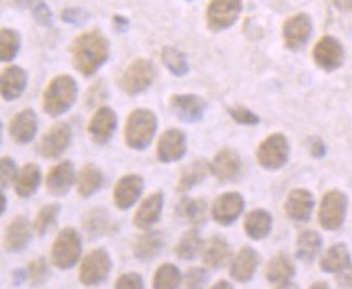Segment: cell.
<instances>
[{
	"label": "cell",
	"mask_w": 352,
	"mask_h": 289,
	"mask_svg": "<svg viewBox=\"0 0 352 289\" xmlns=\"http://www.w3.org/2000/svg\"><path fill=\"white\" fill-rule=\"evenodd\" d=\"M72 64L81 75L91 76L109 58L111 44L101 31L91 30L76 36L72 43Z\"/></svg>",
	"instance_id": "obj_1"
},
{
	"label": "cell",
	"mask_w": 352,
	"mask_h": 289,
	"mask_svg": "<svg viewBox=\"0 0 352 289\" xmlns=\"http://www.w3.org/2000/svg\"><path fill=\"white\" fill-rule=\"evenodd\" d=\"M78 87L70 75H57L51 80L43 94V107L46 114L57 117L65 114L74 106Z\"/></svg>",
	"instance_id": "obj_2"
},
{
	"label": "cell",
	"mask_w": 352,
	"mask_h": 289,
	"mask_svg": "<svg viewBox=\"0 0 352 289\" xmlns=\"http://www.w3.org/2000/svg\"><path fill=\"white\" fill-rule=\"evenodd\" d=\"M157 119L150 109H135L125 124V142L132 150H146L156 135Z\"/></svg>",
	"instance_id": "obj_3"
},
{
	"label": "cell",
	"mask_w": 352,
	"mask_h": 289,
	"mask_svg": "<svg viewBox=\"0 0 352 289\" xmlns=\"http://www.w3.org/2000/svg\"><path fill=\"white\" fill-rule=\"evenodd\" d=\"M156 76V69L148 58H135L119 76V87L129 96H137L151 87Z\"/></svg>",
	"instance_id": "obj_4"
},
{
	"label": "cell",
	"mask_w": 352,
	"mask_h": 289,
	"mask_svg": "<svg viewBox=\"0 0 352 289\" xmlns=\"http://www.w3.org/2000/svg\"><path fill=\"white\" fill-rule=\"evenodd\" d=\"M81 255V239L78 233L72 228L62 229L52 246V264L60 270H69L75 266Z\"/></svg>",
	"instance_id": "obj_5"
},
{
	"label": "cell",
	"mask_w": 352,
	"mask_h": 289,
	"mask_svg": "<svg viewBox=\"0 0 352 289\" xmlns=\"http://www.w3.org/2000/svg\"><path fill=\"white\" fill-rule=\"evenodd\" d=\"M347 197L341 191H329L323 195L318 210V221L327 231L340 229L346 220Z\"/></svg>",
	"instance_id": "obj_6"
},
{
	"label": "cell",
	"mask_w": 352,
	"mask_h": 289,
	"mask_svg": "<svg viewBox=\"0 0 352 289\" xmlns=\"http://www.w3.org/2000/svg\"><path fill=\"white\" fill-rule=\"evenodd\" d=\"M261 168L268 171L281 169L289 160V142L281 133H273L260 143L256 151Z\"/></svg>",
	"instance_id": "obj_7"
},
{
	"label": "cell",
	"mask_w": 352,
	"mask_h": 289,
	"mask_svg": "<svg viewBox=\"0 0 352 289\" xmlns=\"http://www.w3.org/2000/svg\"><path fill=\"white\" fill-rule=\"evenodd\" d=\"M242 12V0H210L206 25L211 31H224L236 23Z\"/></svg>",
	"instance_id": "obj_8"
},
{
	"label": "cell",
	"mask_w": 352,
	"mask_h": 289,
	"mask_svg": "<svg viewBox=\"0 0 352 289\" xmlns=\"http://www.w3.org/2000/svg\"><path fill=\"white\" fill-rule=\"evenodd\" d=\"M111 257L104 249H94L85 257L80 266V281L85 286H96L106 281L111 272Z\"/></svg>",
	"instance_id": "obj_9"
},
{
	"label": "cell",
	"mask_w": 352,
	"mask_h": 289,
	"mask_svg": "<svg viewBox=\"0 0 352 289\" xmlns=\"http://www.w3.org/2000/svg\"><path fill=\"white\" fill-rule=\"evenodd\" d=\"M312 18L307 13H297L283 25V41L289 51H300L312 36Z\"/></svg>",
	"instance_id": "obj_10"
},
{
	"label": "cell",
	"mask_w": 352,
	"mask_h": 289,
	"mask_svg": "<svg viewBox=\"0 0 352 289\" xmlns=\"http://www.w3.org/2000/svg\"><path fill=\"white\" fill-rule=\"evenodd\" d=\"M314 61L324 72H335L344 64V47L335 36H323L314 47Z\"/></svg>",
	"instance_id": "obj_11"
},
{
	"label": "cell",
	"mask_w": 352,
	"mask_h": 289,
	"mask_svg": "<svg viewBox=\"0 0 352 289\" xmlns=\"http://www.w3.org/2000/svg\"><path fill=\"white\" fill-rule=\"evenodd\" d=\"M243 197L239 192H226L213 202L211 216L221 226H229L236 221L243 211Z\"/></svg>",
	"instance_id": "obj_12"
},
{
	"label": "cell",
	"mask_w": 352,
	"mask_h": 289,
	"mask_svg": "<svg viewBox=\"0 0 352 289\" xmlns=\"http://www.w3.org/2000/svg\"><path fill=\"white\" fill-rule=\"evenodd\" d=\"M72 140V129L65 122H58V124L52 125L47 130V133L44 135L41 140L39 151L41 155L47 160H56L69 148Z\"/></svg>",
	"instance_id": "obj_13"
},
{
	"label": "cell",
	"mask_w": 352,
	"mask_h": 289,
	"mask_svg": "<svg viewBox=\"0 0 352 289\" xmlns=\"http://www.w3.org/2000/svg\"><path fill=\"white\" fill-rule=\"evenodd\" d=\"M211 174L214 175L219 182H234L241 178L242 174V161L241 156L234 150L224 148L216 153L213 161L210 162Z\"/></svg>",
	"instance_id": "obj_14"
},
{
	"label": "cell",
	"mask_w": 352,
	"mask_h": 289,
	"mask_svg": "<svg viewBox=\"0 0 352 289\" xmlns=\"http://www.w3.org/2000/svg\"><path fill=\"white\" fill-rule=\"evenodd\" d=\"M117 127L116 112L107 106H99L88 124V133L96 144H106L111 142Z\"/></svg>",
	"instance_id": "obj_15"
},
{
	"label": "cell",
	"mask_w": 352,
	"mask_h": 289,
	"mask_svg": "<svg viewBox=\"0 0 352 289\" xmlns=\"http://www.w3.org/2000/svg\"><path fill=\"white\" fill-rule=\"evenodd\" d=\"M187 153V138L179 129H169L161 135L157 142V160L161 162H174L182 160Z\"/></svg>",
	"instance_id": "obj_16"
},
{
	"label": "cell",
	"mask_w": 352,
	"mask_h": 289,
	"mask_svg": "<svg viewBox=\"0 0 352 289\" xmlns=\"http://www.w3.org/2000/svg\"><path fill=\"white\" fill-rule=\"evenodd\" d=\"M143 192V178L138 174L124 175L114 189V203L119 210L132 208Z\"/></svg>",
	"instance_id": "obj_17"
},
{
	"label": "cell",
	"mask_w": 352,
	"mask_h": 289,
	"mask_svg": "<svg viewBox=\"0 0 352 289\" xmlns=\"http://www.w3.org/2000/svg\"><path fill=\"white\" fill-rule=\"evenodd\" d=\"M170 109L180 120L198 122L206 111V101L197 94H174L170 98Z\"/></svg>",
	"instance_id": "obj_18"
},
{
	"label": "cell",
	"mask_w": 352,
	"mask_h": 289,
	"mask_svg": "<svg viewBox=\"0 0 352 289\" xmlns=\"http://www.w3.org/2000/svg\"><path fill=\"white\" fill-rule=\"evenodd\" d=\"M314 195L305 189H294V191L289 192L286 198V203H284V210H286V215L292 221H297V223H307L312 216L314 211Z\"/></svg>",
	"instance_id": "obj_19"
},
{
	"label": "cell",
	"mask_w": 352,
	"mask_h": 289,
	"mask_svg": "<svg viewBox=\"0 0 352 289\" xmlns=\"http://www.w3.org/2000/svg\"><path fill=\"white\" fill-rule=\"evenodd\" d=\"M75 184V169L70 161H62L49 171L46 179L47 192L56 197H64Z\"/></svg>",
	"instance_id": "obj_20"
},
{
	"label": "cell",
	"mask_w": 352,
	"mask_h": 289,
	"mask_svg": "<svg viewBox=\"0 0 352 289\" xmlns=\"http://www.w3.org/2000/svg\"><path fill=\"white\" fill-rule=\"evenodd\" d=\"M8 132H10L13 142L18 144L33 142L36 132H38V117L34 111L25 109L13 116L10 125H8Z\"/></svg>",
	"instance_id": "obj_21"
},
{
	"label": "cell",
	"mask_w": 352,
	"mask_h": 289,
	"mask_svg": "<svg viewBox=\"0 0 352 289\" xmlns=\"http://www.w3.org/2000/svg\"><path fill=\"white\" fill-rule=\"evenodd\" d=\"M260 255L250 246H243L237 255L234 257L231 265V277L239 283H247L254 278V275L258 268Z\"/></svg>",
	"instance_id": "obj_22"
},
{
	"label": "cell",
	"mask_w": 352,
	"mask_h": 289,
	"mask_svg": "<svg viewBox=\"0 0 352 289\" xmlns=\"http://www.w3.org/2000/svg\"><path fill=\"white\" fill-rule=\"evenodd\" d=\"M28 85V75L18 65H10L3 69L0 76V92L6 101H15L20 98Z\"/></svg>",
	"instance_id": "obj_23"
},
{
	"label": "cell",
	"mask_w": 352,
	"mask_h": 289,
	"mask_svg": "<svg viewBox=\"0 0 352 289\" xmlns=\"http://www.w3.org/2000/svg\"><path fill=\"white\" fill-rule=\"evenodd\" d=\"M162 205H164V197H162L161 192H155L150 197L144 198L142 205L138 206L137 213H135V226L142 229H150L153 224L160 221Z\"/></svg>",
	"instance_id": "obj_24"
},
{
	"label": "cell",
	"mask_w": 352,
	"mask_h": 289,
	"mask_svg": "<svg viewBox=\"0 0 352 289\" xmlns=\"http://www.w3.org/2000/svg\"><path fill=\"white\" fill-rule=\"evenodd\" d=\"M31 241V226L26 216H16L6 231V249L8 252H20L28 247Z\"/></svg>",
	"instance_id": "obj_25"
},
{
	"label": "cell",
	"mask_w": 352,
	"mask_h": 289,
	"mask_svg": "<svg viewBox=\"0 0 352 289\" xmlns=\"http://www.w3.org/2000/svg\"><path fill=\"white\" fill-rule=\"evenodd\" d=\"M296 275V266L286 254H278L268 261L265 270V277L273 286L278 289L286 286Z\"/></svg>",
	"instance_id": "obj_26"
},
{
	"label": "cell",
	"mask_w": 352,
	"mask_h": 289,
	"mask_svg": "<svg viewBox=\"0 0 352 289\" xmlns=\"http://www.w3.org/2000/svg\"><path fill=\"white\" fill-rule=\"evenodd\" d=\"M162 246H164V236L161 231L144 233L135 239L133 254L138 260L150 261L160 254Z\"/></svg>",
	"instance_id": "obj_27"
},
{
	"label": "cell",
	"mask_w": 352,
	"mask_h": 289,
	"mask_svg": "<svg viewBox=\"0 0 352 289\" xmlns=\"http://www.w3.org/2000/svg\"><path fill=\"white\" fill-rule=\"evenodd\" d=\"M231 259V247L229 242L226 241L223 236H213L206 244L205 252H203V260L205 265H208L210 268L218 270L228 264Z\"/></svg>",
	"instance_id": "obj_28"
},
{
	"label": "cell",
	"mask_w": 352,
	"mask_h": 289,
	"mask_svg": "<svg viewBox=\"0 0 352 289\" xmlns=\"http://www.w3.org/2000/svg\"><path fill=\"white\" fill-rule=\"evenodd\" d=\"M351 266V254L344 244H333L320 260V268L327 273H341Z\"/></svg>",
	"instance_id": "obj_29"
},
{
	"label": "cell",
	"mask_w": 352,
	"mask_h": 289,
	"mask_svg": "<svg viewBox=\"0 0 352 289\" xmlns=\"http://www.w3.org/2000/svg\"><path fill=\"white\" fill-rule=\"evenodd\" d=\"M272 215L266 210L258 208L247 215L245 221H243V229H245L248 237L260 241V239H265L270 234V231H272Z\"/></svg>",
	"instance_id": "obj_30"
},
{
	"label": "cell",
	"mask_w": 352,
	"mask_h": 289,
	"mask_svg": "<svg viewBox=\"0 0 352 289\" xmlns=\"http://www.w3.org/2000/svg\"><path fill=\"white\" fill-rule=\"evenodd\" d=\"M41 184V169L38 164L28 162L18 173V178L15 180V192L18 197L28 198L30 195L38 191Z\"/></svg>",
	"instance_id": "obj_31"
},
{
	"label": "cell",
	"mask_w": 352,
	"mask_h": 289,
	"mask_svg": "<svg viewBox=\"0 0 352 289\" xmlns=\"http://www.w3.org/2000/svg\"><path fill=\"white\" fill-rule=\"evenodd\" d=\"M208 173H211L210 162H206L205 160L193 161L190 166H187V168L182 171V175H180L179 184H177V191L180 192L190 191V189L195 187V185L201 184L203 180L206 179Z\"/></svg>",
	"instance_id": "obj_32"
},
{
	"label": "cell",
	"mask_w": 352,
	"mask_h": 289,
	"mask_svg": "<svg viewBox=\"0 0 352 289\" xmlns=\"http://www.w3.org/2000/svg\"><path fill=\"white\" fill-rule=\"evenodd\" d=\"M102 185V173L98 166L87 164L80 171L78 179H76V191L83 198L91 197L96 193Z\"/></svg>",
	"instance_id": "obj_33"
},
{
	"label": "cell",
	"mask_w": 352,
	"mask_h": 289,
	"mask_svg": "<svg viewBox=\"0 0 352 289\" xmlns=\"http://www.w3.org/2000/svg\"><path fill=\"white\" fill-rule=\"evenodd\" d=\"M175 210L179 218L190 224H201L206 221V202L203 198H182Z\"/></svg>",
	"instance_id": "obj_34"
},
{
	"label": "cell",
	"mask_w": 352,
	"mask_h": 289,
	"mask_svg": "<svg viewBox=\"0 0 352 289\" xmlns=\"http://www.w3.org/2000/svg\"><path fill=\"white\" fill-rule=\"evenodd\" d=\"M85 231L89 239H96L99 236H106L112 231V221L104 208H96L85 218Z\"/></svg>",
	"instance_id": "obj_35"
},
{
	"label": "cell",
	"mask_w": 352,
	"mask_h": 289,
	"mask_svg": "<svg viewBox=\"0 0 352 289\" xmlns=\"http://www.w3.org/2000/svg\"><path fill=\"white\" fill-rule=\"evenodd\" d=\"M322 237L317 231H304L297 237V259L302 261H312L322 249Z\"/></svg>",
	"instance_id": "obj_36"
},
{
	"label": "cell",
	"mask_w": 352,
	"mask_h": 289,
	"mask_svg": "<svg viewBox=\"0 0 352 289\" xmlns=\"http://www.w3.org/2000/svg\"><path fill=\"white\" fill-rule=\"evenodd\" d=\"M161 61L166 65V69L175 76H185L190 70L185 54L173 46H166L161 49Z\"/></svg>",
	"instance_id": "obj_37"
},
{
	"label": "cell",
	"mask_w": 352,
	"mask_h": 289,
	"mask_svg": "<svg viewBox=\"0 0 352 289\" xmlns=\"http://www.w3.org/2000/svg\"><path fill=\"white\" fill-rule=\"evenodd\" d=\"M203 241L200 237V233L198 229H188L187 233L180 237V241L175 246V254H177L179 259L182 260H192L198 255V252L201 250Z\"/></svg>",
	"instance_id": "obj_38"
},
{
	"label": "cell",
	"mask_w": 352,
	"mask_h": 289,
	"mask_svg": "<svg viewBox=\"0 0 352 289\" xmlns=\"http://www.w3.org/2000/svg\"><path fill=\"white\" fill-rule=\"evenodd\" d=\"M21 49V34L13 28L0 30V58L2 62H10L16 57Z\"/></svg>",
	"instance_id": "obj_39"
},
{
	"label": "cell",
	"mask_w": 352,
	"mask_h": 289,
	"mask_svg": "<svg viewBox=\"0 0 352 289\" xmlns=\"http://www.w3.org/2000/svg\"><path fill=\"white\" fill-rule=\"evenodd\" d=\"M182 275L180 270L173 264H164L156 270L153 278V288L155 289H179Z\"/></svg>",
	"instance_id": "obj_40"
},
{
	"label": "cell",
	"mask_w": 352,
	"mask_h": 289,
	"mask_svg": "<svg viewBox=\"0 0 352 289\" xmlns=\"http://www.w3.org/2000/svg\"><path fill=\"white\" fill-rule=\"evenodd\" d=\"M20 8H25L41 26H52V12L44 0H15Z\"/></svg>",
	"instance_id": "obj_41"
},
{
	"label": "cell",
	"mask_w": 352,
	"mask_h": 289,
	"mask_svg": "<svg viewBox=\"0 0 352 289\" xmlns=\"http://www.w3.org/2000/svg\"><path fill=\"white\" fill-rule=\"evenodd\" d=\"M58 213H60V205H57V203H51V205L43 206L34 220L36 234H38V236H44L57 221Z\"/></svg>",
	"instance_id": "obj_42"
},
{
	"label": "cell",
	"mask_w": 352,
	"mask_h": 289,
	"mask_svg": "<svg viewBox=\"0 0 352 289\" xmlns=\"http://www.w3.org/2000/svg\"><path fill=\"white\" fill-rule=\"evenodd\" d=\"M26 272H28L30 283H31V286H33V288L43 286V284L49 279V277H51L47 261L44 260L43 257H39V259L31 261Z\"/></svg>",
	"instance_id": "obj_43"
},
{
	"label": "cell",
	"mask_w": 352,
	"mask_h": 289,
	"mask_svg": "<svg viewBox=\"0 0 352 289\" xmlns=\"http://www.w3.org/2000/svg\"><path fill=\"white\" fill-rule=\"evenodd\" d=\"M18 173L20 171L16 169V164L13 162L12 158L2 156V161H0V182H2V189H6L12 182H15Z\"/></svg>",
	"instance_id": "obj_44"
},
{
	"label": "cell",
	"mask_w": 352,
	"mask_h": 289,
	"mask_svg": "<svg viewBox=\"0 0 352 289\" xmlns=\"http://www.w3.org/2000/svg\"><path fill=\"white\" fill-rule=\"evenodd\" d=\"M208 283V273L200 266H193L185 275V289H205Z\"/></svg>",
	"instance_id": "obj_45"
},
{
	"label": "cell",
	"mask_w": 352,
	"mask_h": 289,
	"mask_svg": "<svg viewBox=\"0 0 352 289\" xmlns=\"http://www.w3.org/2000/svg\"><path fill=\"white\" fill-rule=\"evenodd\" d=\"M60 18H62V21H65V23H69V25L83 26L89 20V13L87 10H83V8L69 7V8H65V10H62Z\"/></svg>",
	"instance_id": "obj_46"
},
{
	"label": "cell",
	"mask_w": 352,
	"mask_h": 289,
	"mask_svg": "<svg viewBox=\"0 0 352 289\" xmlns=\"http://www.w3.org/2000/svg\"><path fill=\"white\" fill-rule=\"evenodd\" d=\"M229 116L232 117L234 120L239 122V124H243V125H255L260 122V117L254 114L252 111H248L247 107H242V106H237V107H229L228 109Z\"/></svg>",
	"instance_id": "obj_47"
},
{
	"label": "cell",
	"mask_w": 352,
	"mask_h": 289,
	"mask_svg": "<svg viewBox=\"0 0 352 289\" xmlns=\"http://www.w3.org/2000/svg\"><path fill=\"white\" fill-rule=\"evenodd\" d=\"M116 289H143V279L138 273H124L117 278Z\"/></svg>",
	"instance_id": "obj_48"
},
{
	"label": "cell",
	"mask_w": 352,
	"mask_h": 289,
	"mask_svg": "<svg viewBox=\"0 0 352 289\" xmlns=\"http://www.w3.org/2000/svg\"><path fill=\"white\" fill-rule=\"evenodd\" d=\"M309 150L312 153V156L315 158H323L324 156V143L320 138H310V144Z\"/></svg>",
	"instance_id": "obj_49"
},
{
	"label": "cell",
	"mask_w": 352,
	"mask_h": 289,
	"mask_svg": "<svg viewBox=\"0 0 352 289\" xmlns=\"http://www.w3.org/2000/svg\"><path fill=\"white\" fill-rule=\"evenodd\" d=\"M338 283L342 289H352V266L346 268L344 272L338 273Z\"/></svg>",
	"instance_id": "obj_50"
},
{
	"label": "cell",
	"mask_w": 352,
	"mask_h": 289,
	"mask_svg": "<svg viewBox=\"0 0 352 289\" xmlns=\"http://www.w3.org/2000/svg\"><path fill=\"white\" fill-rule=\"evenodd\" d=\"M129 20L125 18L124 15H120V13H116L114 17H112V26H114L116 31H119V33H125V31L129 30Z\"/></svg>",
	"instance_id": "obj_51"
},
{
	"label": "cell",
	"mask_w": 352,
	"mask_h": 289,
	"mask_svg": "<svg viewBox=\"0 0 352 289\" xmlns=\"http://www.w3.org/2000/svg\"><path fill=\"white\" fill-rule=\"evenodd\" d=\"M333 6L340 12H352V0H333Z\"/></svg>",
	"instance_id": "obj_52"
},
{
	"label": "cell",
	"mask_w": 352,
	"mask_h": 289,
	"mask_svg": "<svg viewBox=\"0 0 352 289\" xmlns=\"http://www.w3.org/2000/svg\"><path fill=\"white\" fill-rule=\"evenodd\" d=\"M211 289H234V288H232L231 284H229L228 281H224V279H223V281H218V283H216L214 286L211 288Z\"/></svg>",
	"instance_id": "obj_53"
},
{
	"label": "cell",
	"mask_w": 352,
	"mask_h": 289,
	"mask_svg": "<svg viewBox=\"0 0 352 289\" xmlns=\"http://www.w3.org/2000/svg\"><path fill=\"white\" fill-rule=\"evenodd\" d=\"M309 289H329V284L324 281H317V283H314Z\"/></svg>",
	"instance_id": "obj_54"
},
{
	"label": "cell",
	"mask_w": 352,
	"mask_h": 289,
	"mask_svg": "<svg viewBox=\"0 0 352 289\" xmlns=\"http://www.w3.org/2000/svg\"><path fill=\"white\" fill-rule=\"evenodd\" d=\"M0 198H2V208H0V211L3 213V211H6V193H0Z\"/></svg>",
	"instance_id": "obj_55"
},
{
	"label": "cell",
	"mask_w": 352,
	"mask_h": 289,
	"mask_svg": "<svg viewBox=\"0 0 352 289\" xmlns=\"http://www.w3.org/2000/svg\"><path fill=\"white\" fill-rule=\"evenodd\" d=\"M187 2H192V0H187Z\"/></svg>",
	"instance_id": "obj_56"
}]
</instances>
